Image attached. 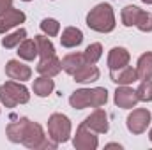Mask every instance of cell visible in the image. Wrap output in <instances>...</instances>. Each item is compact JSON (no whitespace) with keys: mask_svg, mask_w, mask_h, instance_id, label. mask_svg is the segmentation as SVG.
Segmentation results:
<instances>
[{"mask_svg":"<svg viewBox=\"0 0 152 150\" xmlns=\"http://www.w3.org/2000/svg\"><path fill=\"white\" fill-rule=\"evenodd\" d=\"M81 41H83V32L80 28H76V27L64 28V32L60 36V44L64 48H76V46L81 44Z\"/></svg>","mask_w":152,"mask_h":150,"instance_id":"cell-16","label":"cell"},{"mask_svg":"<svg viewBox=\"0 0 152 150\" xmlns=\"http://www.w3.org/2000/svg\"><path fill=\"white\" fill-rule=\"evenodd\" d=\"M151 118H152L151 111L145 110V108L133 110V113H129V117H127V129H129V133H133V134L145 133L149 124H151Z\"/></svg>","mask_w":152,"mask_h":150,"instance_id":"cell-6","label":"cell"},{"mask_svg":"<svg viewBox=\"0 0 152 150\" xmlns=\"http://www.w3.org/2000/svg\"><path fill=\"white\" fill-rule=\"evenodd\" d=\"M140 11H142V9L136 7V5H126V7L122 9V12H120L122 23H124L126 27H133V25H136V18H138Z\"/></svg>","mask_w":152,"mask_h":150,"instance_id":"cell-23","label":"cell"},{"mask_svg":"<svg viewBox=\"0 0 152 150\" xmlns=\"http://www.w3.org/2000/svg\"><path fill=\"white\" fill-rule=\"evenodd\" d=\"M41 30H42L48 37H55V36H58V32H60V23H58L57 20H53V18H44V20L41 21Z\"/></svg>","mask_w":152,"mask_h":150,"instance_id":"cell-25","label":"cell"},{"mask_svg":"<svg viewBox=\"0 0 152 150\" xmlns=\"http://www.w3.org/2000/svg\"><path fill=\"white\" fill-rule=\"evenodd\" d=\"M108 101V90L103 87L97 88H80L71 94L69 104L75 110H83V108H101Z\"/></svg>","mask_w":152,"mask_h":150,"instance_id":"cell-2","label":"cell"},{"mask_svg":"<svg viewBox=\"0 0 152 150\" xmlns=\"http://www.w3.org/2000/svg\"><path fill=\"white\" fill-rule=\"evenodd\" d=\"M5 74L14 81H27L32 76V69L28 66L21 64L20 60H9L5 66Z\"/></svg>","mask_w":152,"mask_h":150,"instance_id":"cell-10","label":"cell"},{"mask_svg":"<svg viewBox=\"0 0 152 150\" xmlns=\"http://www.w3.org/2000/svg\"><path fill=\"white\" fill-rule=\"evenodd\" d=\"M142 2H145V4H149V5H152V0H142Z\"/></svg>","mask_w":152,"mask_h":150,"instance_id":"cell-29","label":"cell"},{"mask_svg":"<svg viewBox=\"0 0 152 150\" xmlns=\"http://www.w3.org/2000/svg\"><path fill=\"white\" fill-rule=\"evenodd\" d=\"M5 133H7V138H9V141H12V143H23L27 149H51L55 150L57 149V141H50V140H46V136H44V133H42V127L36 124V122H32V120H28V118H20V120H16V122H11L9 125H7V129H5Z\"/></svg>","mask_w":152,"mask_h":150,"instance_id":"cell-1","label":"cell"},{"mask_svg":"<svg viewBox=\"0 0 152 150\" xmlns=\"http://www.w3.org/2000/svg\"><path fill=\"white\" fill-rule=\"evenodd\" d=\"M48 134L57 143H66L71 136V122L62 113H53L48 118Z\"/></svg>","mask_w":152,"mask_h":150,"instance_id":"cell-5","label":"cell"},{"mask_svg":"<svg viewBox=\"0 0 152 150\" xmlns=\"http://www.w3.org/2000/svg\"><path fill=\"white\" fill-rule=\"evenodd\" d=\"M73 145L76 150H96L99 141H97V136L94 134V131H90L83 122L80 124L78 131H76V136L73 140Z\"/></svg>","mask_w":152,"mask_h":150,"instance_id":"cell-7","label":"cell"},{"mask_svg":"<svg viewBox=\"0 0 152 150\" xmlns=\"http://www.w3.org/2000/svg\"><path fill=\"white\" fill-rule=\"evenodd\" d=\"M149 138H151V141H152V129H151V133H149Z\"/></svg>","mask_w":152,"mask_h":150,"instance_id":"cell-30","label":"cell"},{"mask_svg":"<svg viewBox=\"0 0 152 150\" xmlns=\"http://www.w3.org/2000/svg\"><path fill=\"white\" fill-rule=\"evenodd\" d=\"M83 124L90 129V131H94V133H108V129H110V124H108V115L103 111V110H96L94 113H90L85 120H83Z\"/></svg>","mask_w":152,"mask_h":150,"instance_id":"cell-9","label":"cell"},{"mask_svg":"<svg viewBox=\"0 0 152 150\" xmlns=\"http://www.w3.org/2000/svg\"><path fill=\"white\" fill-rule=\"evenodd\" d=\"M101 55H103V46H101L99 42H94V44L87 46V50H85V53H83L87 64H96V62L101 58Z\"/></svg>","mask_w":152,"mask_h":150,"instance_id":"cell-24","label":"cell"},{"mask_svg":"<svg viewBox=\"0 0 152 150\" xmlns=\"http://www.w3.org/2000/svg\"><path fill=\"white\" fill-rule=\"evenodd\" d=\"M16 53H18L20 58H23V60H34L39 55V48H37L36 39H25V41L18 46V51H16Z\"/></svg>","mask_w":152,"mask_h":150,"instance_id":"cell-19","label":"cell"},{"mask_svg":"<svg viewBox=\"0 0 152 150\" xmlns=\"http://www.w3.org/2000/svg\"><path fill=\"white\" fill-rule=\"evenodd\" d=\"M60 69H62V64L57 58V55H53L50 58H41V62H39L37 67H36V71L41 76H50V78L57 76L60 73Z\"/></svg>","mask_w":152,"mask_h":150,"instance_id":"cell-13","label":"cell"},{"mask_svg":"<svg viewBox=\"0 0 152 150\" xmlns=\"http://www.w3.org/2000/svg\"><path fill=\"white\" fill-rule=\"evenodd\" d=\"M134 27H138V30L142 32H152V14L147 11H140Z\"/></svg>","mask_w":152,"mask_h":150,"instance_id":"cell-27","label":"cell"},{"mask_svg":"<svg viewBox=\"0 0 152 150\" xmlns=\"http://www.w3.org/2000/svg\"><path fill=\"white\" fill-rule=\"evenodd\" d=\"M25 37H27V30L20 28V30H16V32H12V34H9V36H5V37L2 39V46L7 48V50L16 48V46H20L25 41Z\"/></svg>","mask_w":152,"mask_h":150,"instance_id":"cell-21","label":"cell"},{"mask_svg":"<svg viewBox=\"0 0 152 150\" xmlns=\"http://www.w3.org/2000/svg\"><path fill=\"white\" fill-rule=\"evenodd\" d=\"M55 88V83L50 76H41L34 81V94L39 97H48Z\"/></svg>","mask_w":152,"mask_h":150,"instance_id":"cell-20","label":"cell"},{"mask_svg":"<svg viewBox=\"0 0 152 150\" xmlns=\"http://www.w3.org/2000/svg\"><path fill=\"white\" fill-rule=\"evenodd\" d=\"M36 42H37L41 58H50L55 55V46L46 36H36Z\"/></svg>","mask_w":152,"mask_h":150,"instance_id":"cell-22","label":"cell"},{"mask_svg":"<svg viewBox=\"0 0 152 150\" xmlns=\"http://www.w3.org/2000/svg\"><path fill=\"white\" fill-rule=\"evenodd\" d=\"M30 94L28 88L23 87L18 81H5L4 85H0V103L5 108H14L18 104H25L28 103Z\"/></svg>","mask_w":152,"mask_h":150,"instance_id":"cell-4","label":"cell"},{"mask_svg":"<svg viewBox=\"0 0 152 150\" xmlns=\"http://www.w3.org/2000/svg\"><path fill=\"white\" fill-rule=\"evenodd\" d=\"M25 12L23 11H18V9H9L4 16H0V34H5L7 30H11V28H14L16 25H20V23H23L25 21Z\"/></svg>","mask_w":152,"mask_h":150,"instance_id":"cell-11","label":"cell"},{"mask_svg":"<svg viewBox=\"0 0 152 150\" xmlns=\"http://www.w3.org/2000/svg\"><path fill=\"white\" fill-rule=\"evenodd\" d=\"M115 104L122 110H131L138 104V95L136 90L129 88L127 85H120L115 90Z\"/></svg>","mask_w":152,"mask_h":150,"instance_id":"cell-8","label":"cell"},{"mask_svg":"<svg viewBox=\"0 0 152 150\" xmlns=\"http://www.w3.org/2000/svg\"><path fill=\"white\" fill-rule=\"evenodd\" d=\"M136 74H138V79H152V51L143 53L138 58Z\"/></svg>","mask_w":152,"mask_h":150,"instance_id":"cell-18","label":"cell"},{"mask_svg":"<svg viewBox=\"0 0 152 150\" xmlns=\"http://www.w3.org/2000/svg\"><path fill=\"white\" fill-rule=\"evenodd\" d=\"M23 2H30V0H23Z\"/></svg>","mask_w":152,"mask_h":150,"instance_id":"cell-31","label":"cell"},{"mask_svg":"<svg viewBox=\"0 0 152 150\" xmlns=\"http://www.w3.org/2000/svg\"><path fill=\"white\" fill-rule=\"evenodd\" d=\"M129 51L126 50V48H118V46H115L110 50V53H108V67L110 69H118V67H124V66H127L129 64Z\"/></svg>","mask_w":152,"mask_h":150,"instance_id":"cell-14","label":"cell"},{"mask_svg":"<svg viewBox=\"0 0 152 150\" xmlns=\"http://www.w3.org/2000/svg\"><path fill=\"white\" fill-rule=\"evenodd\" d=\"M12 7V0H0V16H4Z\"/></svg>","mask_w":152,"mask_h":150,"instance_id":"cell-28","label":"cell"},{"mask_svg":"<svg viewBox=\"0 0 152 150\" xmlns=\"http://www.w3.org/2000/svg\"><path fill=\"white\" fill-rule=\"evenodd\" d=\"M76 83H92L99 79V69L94 64H83L75 74H73Z\"/></svg>","mask_w":152,"mask_h":150,"instance_id":"cell-15","label":"cell"},{"mask_svg":"<svg viewBox=\"0 0 152 150\" xmlns=\"http://www.w3.org/2000/svg\"><path fill=\"white\" fill-rule=\"evenodd\" d=\"M87 25L94 32L108 34L115 28V14L110 4H97L87 14Z\"/></svg>","mask_w":152,"mask_h":150,"instance_id":"cell-3","label":"cell"},{"mask_svg":"<svg viewBox=\"0 0 152 150\" xmlns=\"http://www.w3.org/2000/svg\"><path fill=\"white\" fill-rule=\"evenodd\" d=\"M110 78L117 85H131L138 79L136 69H133L131 66H124L118 69H110Z\"/></svg>","mask_w":152,"mask_h":150,"instance_id":"cell-12","label":"cell"},{"mask_svg":"<svg viewBox=\"0 0 152 150\" xmlns=\"http://www.w3.org/2000/svg\"><path fill=\"white\" fill-rule=\"evenodd\" d=\"M60 64H62V69H64L67 74H75L76 71H78L83 64H87V62H85L83 53H69V55H66V57L60 60Z\"/></svg>","mask_w":152,"mask_h":150,"instance_id":"cell-17","label":"cell"},{"mask_svg":"<svg viewBox=\"0 0 152 150\" xmlns=\"http://www.w3.org/2000/svg\"><path fill=\"white\" fill-rule=\"evenodd\" d=\"M136 95H138V101L151 103L152 101V79H143L140 83V87L136 88Z\"/></svg>","mask_w":152,"mask_h":150,"instance_id":"cell-26","label":"cell"}]
</instances>
